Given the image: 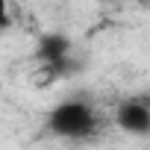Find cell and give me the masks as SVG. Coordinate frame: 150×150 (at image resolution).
Returning a JSON list of instances; mask_svg holds the SVG:
<instances>
[{
	"instance_id": "6da1fadb",
	"label": "cell",
	"mask_w": 150,
	"mask_h": 150,
	"mask_svg": "<svg viewBox=\"0 0 150 150\" xmlns=\"http://www.w3.org/2000/svg\"><path fill=\"white\" fill-rule=\"evenodd\" d=\"M47 129L68 141H86L100 132V115L88 100H62L47 112Z\"/></svg>"
},
{
	"instance_id": "7a4b0ae2",
	"label": "cell",
	"mask_w": 150,
	"mask_h": 150,
	"mask_svg": "<svg viewBox=\"0 0 150 150\" xmlns=\"http://www.w3.org/2000/svg\"><path fill=\"white\" fill-rule=\"evenodd\" d=\"M115 124L127 135H138V138L150 135V103L135 100V97L121 100L118 109H115Z\"/></svg>"
},
{
	"instance_id": "3957f363",
	"label": "cell",
	"mask_w": 150,
	"mask_h": 150,
	"mask_svg": "<svg viewBox=\"0 0 150 150\" xmlns=\"http://www.w3.org/2000/svg\"><path fill=\"white\" fill-rule=\"evenodd\" d=\"M35 53H38V59H41L53 74H65L74 47H71V41H68L62 33H47V35L38 38V50H35Z\"/></svg>"
},
{
	"instance_id": "277c9868",
	"label": "cell",
	"mask_w": 150,
	"mask_h": 150,
	"mask_svg": "<svg viewBox=\"0 0 150 150\" xmlns=\"http://www.w3.org/2000/svg\"><path fill=\"white\" fill-rule=\"evenodd\" d=\"M12 27V12H9V0H0V33Z\"/></svg>"
}]
</instances>
